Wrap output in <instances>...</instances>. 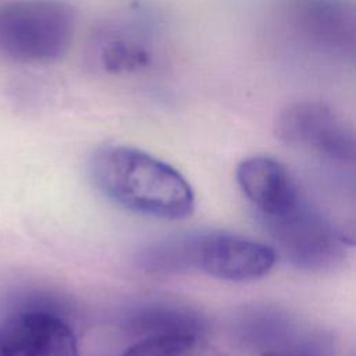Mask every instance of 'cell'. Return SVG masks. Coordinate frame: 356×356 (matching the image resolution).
<instances>
[{
  "label": "cell",
  "mask_w": 356,
  "mask_h": 356,
  "mask_svg": "<svg viewBox=\"0 0 356 356\" xmlns=\"http://www.w3.org/2000/svg\"><path fill=\"white\" fill-rule=\"evenodd\" d=\"M96 186L120 206L154 218L181 220L192 214L195 195L170 164L129 146H107L90 160Z\"/></svg>",
  "instance_id": "obj_1"
},
{
  "label": "cell",
  "mask_w": 356,
  "mask_h": 356,
  "mask_svg": "<svg viewBox=\"0 0 356 356\" xmlns=\"http://www.w3.org/2000/svg\"><path fill=\"white\" fill-rule=\"evenodd\" d=\"M75 10L61 0H17L0 7V58L18 64H51L70 50Z\"/></svg>",
  "instance_id": "obj_2"
},
{
  "label": "cell",
  "mask_w": 356,
  "mask_h": 356,
  "mask_svg": "<svg viewBox=\"0 0 356 356\" xmlns=\"http://www.w3.org/2000/svg\"><path fill=\"white\" fill-rule=\"evenodd\" d=\"M278 136L291 145L337 159L353 156V134L341 115L318 102L288 106L277 120Z\"/></svg>",
  "instance_id": "obj_3"
},
{
  "label": "cell",
  "mask_w": 356,
  "mask_h": 356,
  "mask_svg": "<svg viewBox=\"0 0 356 356\" xmlns=\"http://www.w3.org/2000/svg\"><path fill=\"white\" fill-rule=\"evenodd\" d=\"M192 260L209 275L245 282L267 275L275 264V253L256 241L213 232L200 236L193 243Z\"/></svg>",
  "instance_id": "obj_4"
},
{
  "label": "cell",
  "mask_w": 356,
  "mask_h": 356,
  "mask_svg": "<svg viewBox=\"0 0 356 356\" xmlns=\"http://www.w3.org/2000/svg\"><path fill=\"white\" fill-rule=\"evenodd\" d=\"M0 356H79L70 324L49 312H28L0 327Z\"/></svg>",
  "instance_id": "obj_5"
},
{
  "label": "cell",
  "mask_w": 356,
  "mask_h": 356,
  "mask_svg": "<svg viewBox=\"0 0 356 356\" xmlns=\"http://www.w3.org/2000/svg\"><path fill=\"white\" fill-rule=\"evenodd\" d=\"M236 181L248 200L268 220L280 221L302 207L286 168L274 159L253 156L239 163Z\"/></svg>",
  "instance_id": "obj_6"
},
{
  "label": "cell",
  "mask_w": 356,
  "mask_h": 356,
  "mask_svg": "<svg viewBox=\"0 0 356 356\" xmlns=\"http://www.w3.org/2000/svg\"><path fill=\"white\" fill-rule=\"evenodd\" d=\"M295 11L300 29L316 42L342 50L353 46L355 14L345 0H300Z\"/></svg>",
  "instance_id": "obj_7"
},
{
  "label": "cell",
  "mask_w": 356,
  "mask_h": 356,
  "mask_svg": "<svg viewBox=\"0 0 356 356\" xmlns=\"http://www.w3.org/2000/svg\"><path fill=\"white\" fill-rule=\"evenodd\" d=\"M121 356H221L202 335L186 328L164 330L131 345Z\"/></svg>",
  "instance_id": "obj_8"
},
{
  "label": "cell",
  "mask_w": 356,
  "mask_h": 356,
  "mask_svg": "<svg viewBox=\"0 0 356 356\" xmlns=\"http://www.w3.org/2000/svg\"><path fill=\"white\" fill-rule=\"evenodd\" d=\"M149 61V54L142 44L125 38L107 40L102 50V63L106 70L131 71L138 67H145Z\"/></svg>",
  "instance_id": "obj_9"
},
{
  "label": "cell",
  "mask_w": 356,
  "mask_h": 356,
  "mask_svg": "<svg viewBox=\"0 0 356 356\" xmlns=\"http://www.w3.org/2000/svg\"><path fill=\"white\" fill-rule=\"evenodd\" d=\"M261 356H299V355H289V353H275V352H267Z\"/></svg>",
  "instance_id": "obj_10"
}]
</instances>
